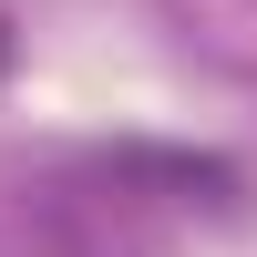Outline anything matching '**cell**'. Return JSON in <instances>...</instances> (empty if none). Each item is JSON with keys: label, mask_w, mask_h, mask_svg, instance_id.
<instances>
[{"label": "cell", "mask_w": 257, "mask_h": 257, "mask_svg": "<svg viewBox=\"0 0 257 257\" xmlns=\"http://www.w3.org/2000/svg\"><path fill=\"white\" fill-rule=\"evenodd\" d=\"M196 206H237V165L165 155V144H113V155H82L72 175H52L41 237H52V257H144Z\"/></svg>", "instance_id": "obj_1"}, {"label": "cell", "mask_w": 257, "mask_h": 257, "mask_svg": "<svg viewBox=\"0 0 257 257\" xmlns=\"http://www.w3.org/2000/svg\"><path fill=\"white\" fill-rule=\"evenodd\" d=\"M0 62H11V31H0Z\"/></svg>", "instance_id": "obj_2"}]
</instances>
